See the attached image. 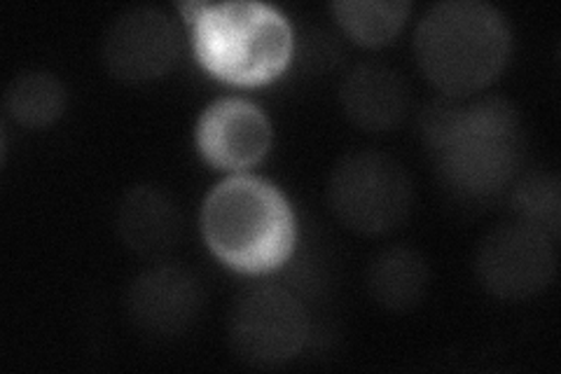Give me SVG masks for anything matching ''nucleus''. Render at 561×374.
<instances>
[{
    "mask_svg": "<svg viewBox=\"0 0 561 374\" xmlns=\"http://www.w3.org/2000/svg\"><path fill=\"white\" fill-rule=\"evenodd\" d=\"M419 132L443 181L466 200L494 197L519 169V115L503 97L435 99L421 113Z\"/></svg>",
    "mask_w": 561,
    "mask_h": 374,
    "instance_id": "1",
    "label": "nucleus"
},
{
    "mask_svg": "<svg viewBox=\"0 0 561 374\" xmlns=\"http://www.w3.org/2000/svg\"><path fill=\"white\" fill-rule=\"evenodd\" d=\"M513 35L499 8L484 0L435 3L414 31V55L445 97H472L507 64Z\"/></svg>",
    "mask_w": 561,
    "mask_h": 374,
    "instance_id": "2",
    "label": "nucleus"
},
{
    "mask_svg": "<svg viewBox=\"0 0 561 374\" xmlns=\"http://www.w3.org/2000/svg\"><path fill=\"white\" fill-rule=\"evenodd\" d=\"M202 235L210 251L241 274H270L297 241L295 213L276 185L257 175H232L208 192Z\"/></svg>",
    "mask_w": 561,
    "mask_h": 374,
    "instance_id": "3",
    "label": "nucleus"
},
{
    "mask_svg": "<svg viewBox=\"0 0 561 374\" xmlns=\"http://www.w3.org/2000/svg\"><path fill=\"white\" fill-rule=\"evenodd\" d=\"M192 24V47L210 76L257 87L284 73L293 59V29L286 14L255 0L181 3Z\"/></svg>",
    "mask_w": 561,
    "mask_h": 374,
    "instance_id": "4",
    "label": "nucleus"
},
{
    "mask_svg": "<svg viewBox=\"0 0 561 374\" xmlns=\"http://www.w3.org/2000/svg\"><path fill=\"white\" fill-rule=\"evenodd\" d=\"M328 204L344 227L360 235H386L412 213V175L389 152H348L330 173Z\"/></svg>",
    "mask_w": 561,
    "mask_h": 374,
    "instance_id": "5",
    "label": "nucleus"
},
{
    "mask_svg": "<svg viewBox=\"0 0 561 374\" xmlns=\"http://www.w3.org/2000/svg\"><path fill=\"white\" fill-rule=\"evenodd\" d=\"M309 340V314L290 291L265 283L243 291L227 318V342L243 363L272 367L293 361Z\"/></svg>",
    "mask_w": 561,
    "mask_h": 374,
    "instance_id": "6",
    "label": "nucleus"
},
{
    "mask_svg": "<svg viewBox=\"0 0 561 374\" xmlns=\"http://www.w3.org/2000/svg\"><path fill=\"white\" fill-rule=\"evenodd\" d=\"M476 274L484 291L499 299L536 297L557 274L554 241L519 220L499 225L478 246Z\"/></svg>",
    "mask_w": 561,
    "mask_h": 374,
    "instance_id": "7",
    "label": "nucleus"
},
{
    "mask_svg": "<svg viewBox=\"0 0 561 374\" xmlns=\"http://www.w3.org/2000/svg\"><path fill=\"white\" fill-rule=\"evenodd\" d=\"M183 57L181 31L160 8L136 5L119 12L103 35V61L125 82H150Z\"/></svg>",
    "mask_w": 561,
    "mask_h": 374,
    "instance_id": "8",
    "label": "nucleus"
},
{
    "mask_svg": "<svg viewBox=\"0 0 561 374\" xmlns=\"http://www.w3.org/2000/svg\"><path fill=\"white\" fill-rule=\"evenodd\" d=\"M206 291L181 264H154L140 272L127 293V311L138 330L152 337H181L197 324Z\"/></svg>",
    "mask_w": 561,
    "mask_h": 374,
    "instance_id": "9",
    "label": "nucleus"
},
{
    "mask_svg": "<svg viewBox=\"0 0 561 374\" xmlns=\"http://www.w3.org/2000/svg\"><path fill=\"white\" fill-rule=\"evenodd\" d=\"M197 148L210 167L243 171L257 165L272 146L265 111L245 99H218L197 122Z\"/></svg>",
    "mask_w": 561,
    "mask_h": 374,
    "instance_id": "10",
    "label": "nucleus"
},
{
    "mask_svg": "<svg viewBox=\"0 0 561 374\" xmlns=\"http://www.w3.org/2000/svg\"><path fill=\"white\" fill-rule=\"evenodd\" d=\"M340 103L358 129L381 134L396 129L408 117L412 89L400 70L379 61H363L344 76Z\"/></svg>",
    "mask_w": 561,
    "mask_h": 374,
    "instance_id": "11",
    "label": "nucleus"
},
{
    "mask_svg": "<svg viewBox=\"0 0 561 374\" xmlns=\"http://www.w3.org/2000/svg\"><path fill=\"white\" fill-rule=\"evenodd\" d=\"M117 235L129 251L148 260H162L183 239V213L171 194L154 185L127 190L115 213Z\"/></svg>",
    "mask_w": 561,
    "mask_h": 374,
    "instance_id": "12",
    "label": "nucleus"
},
{
    "mask_svg": "<svg viewBox=\"0 0 561 374\" xmlns=\"http://www.w3.org/2000/svg\"><path fill=\"white\" fill-rule=\"evenodd\" d=\"M431 286L428 260L412 246H389L367 267V291L389 311H410Z\"/></svg>",
    "mask_w": 561,
    "mask_h": 374,
    "instance_id": "13",
    "label": "nucleus"
},
{
    "mask_svg": "<svg viewBox=\"0 0 561 374\" xmlns=\"http://www.w3.org/2000/svg\"><path fill=\"white\" fill-rule=\"evenodd\" d=\"M68 103L64 82L49 70L31 68L16 73L5 87L3 105L10 120L26 129H43L57 122Z\"/></svg>",
    "mask_w": 561,
    "mask_h": 374,
    "instance_id": "14",
    "label": "nucleus"
},
{
    "mask_svg": "<svg viewBox=\"0 0 561 374\" xmlns=\"http://www.w3.org/2000/svg\"><path fill=\"white\" fill-rule=\"evenodd\" d=\"M410 0H337L332 3L342 29L360 45L379 47L393 41L405 26Z\"/></svg>",
    "mask_w": 561,
    "mask_h": 374,
    "instance_id": "15",
    "label": "nucleus"
},
{
    "mask_svg": "<svg viewBox=\"0 0 561 374\" xmlns=\"http://www.w3.org/2000/svg\"><path fill=\"white\" fill-rule=\"evenodd\" d=\"M513 211L517 213L519 223L529 225L552 241L559 239L561 231V185L559 175L538 171L529 173L524 181L517 183L511 197Z\"/></svg>",
    "mask_w": 561,
    "mask_h": 374,
    "instance_id": "16",
    "label": "nucleus"
}]
</instances>
